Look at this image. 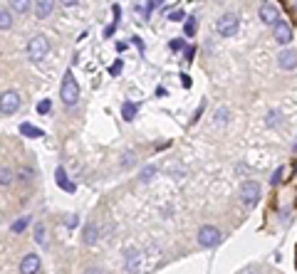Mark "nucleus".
<instances>
[{"mask_svg":"<svg viewBox=\"0 0 297 274\" xmlns=\"http://www.w3.org/2000/svg\"><path fill=\"white\" fill-rule=\"evenodd\" d=\"M60 97H62V102H65L67 106H74V104L79 102V87H77V79H74L72 72L65 74L62 87H60Z\"/></svg>","mask_w":297,"mask_h":274,"instance_id":"obj_1","label":"nucleus"},{"mask_svg":"<svg viewBox=\"0 0 297 274\" xmlns=\"http://www.w3.org/2000/svg\"><path fill=\"white\" fill-rule=\"evenodd\" d=\"M238 25H240V20H238L235 13H223V15L216 20V33H218L221 37H233V35L238 33Z\"/></svg>","mask_w":297,"mask_h":274,"instance_id":"obj_2","label":"nucleus"},{"mask_svg":"<svg viewBox=\"0 0 297 274\" xmlns=\"http://www.w3.org/2000/svg\"><path fill=\"white\" fill-rule=\"evenodd\" d=\"M47 52H50V42H47L42 35H35V37L28 42V57H30L33 62H42V60L47 57Z\"/></svg>","mask_w":297,"mask_h":274,"instance_id":"obj_3","label":"nucleus"},{"mask_svg":"<svg viewBox=\"0 0 297 274\" xmlns=\"http://www.w3.org/2000/svg\"><path fill=\"white\" fill-rule=\"evenodd\" d=\"M221 240H223V235L216 225H203L198 230V244L201 247H216V244H221Z\"/></svg>","mask_w":297,"mask_h":274,"instance_id":"obj_4","label":"nucleus"},{"mask_svg":"<svg viewBox=\"0 0 297 274\" xmlns=\"http://www.w3.org/2000/svg\"><path fill=\"white\" fill-rule=\"evenodd\" d=\"M258 200H260V185H258L255 180H245V183L240 185V203H243L245 207H253Z\"/></svg>","mask_w":297,"mask_h":274,"instance_id":"obj_5","label":"nucleus"},{"mask_svg":"<svg viewBox=\"0 0 297 274\" xmlns=\"http://www.w3.org/2000/svg\"><path fill=\"white\" fill-rule=\"evenodd\" d=\"M18 109H20V94L13 92V89L3 92V99H0V111H3V116H13Z\"/></svg>","mask_w":297,"mask_h":274,"instance_id":"obj_6","label":"nucleus"},{"mask_svg":"<svg viewBox=\"0 0 297 274\" xmlns=\"http://www.w3.org/2000/svg\"><path fill=\"white\" fill-rule=\"evenodd\" d=\"M272 37H275L277 45H290L292 42V28H290V23L287 20H277L272 25Z\"/></svg>","mask_w":297,"mask_h":274,"instance_id":"obj_7","label":"nucleus"},{"mask_svg":"<svg viewBox=\"0 0 297 274\" xmlns=\"http://www.w3.org/2000/svg\"><path fill=\"white\" fill-rule=\"evenodd\" d=\"M124 267H126V272H131V274H136L139 269H141V252L139 249H126L124 252Z\"/></svg>","mask_w":297,"mask_h":274,"instance_id":"obj_8","label":"nucleus"},{"mask_svg":"<svg viewBox=\"0 0 297 274\" xmlns=\"http://www.w3.org/2000/svg\"><path fill=\"white\" fill-rule=\"evenodd\" d=\"M258 13H260V20H262L265 25H275V23L280 20V13H277V8H275L272 3H262Z\"/></svg>","mask_w":297,"mask_h":274,"instance_id":"obj_9","label":"nucleus"},{"mask_svg":"<svg viewBox=\"0 0 297 274\" xmlns=\"http://www.w3.org/2000/svg\"><path fill=\"white\" fill-rule=\"evenodd\" d=\"M40 272V257L37 254H25L20 262V274H37Z\"/></svg>","mask_w":297,"mask_h":274,"instance_id":"obj_10","label":"nucleus"},{"mask_svg":"<svg viewBox=\"0 0 297 274\" xmlns=\"http://www.w3.org/2000/svg\"><path fill=\"white\" fill-rule=\"evenodd\" d=\"M277 65H280V69H295L297 67V52L295 50H282L277 55Z\"/></svg>","mask_w":297,"mask_h":274,"instance_id":"obj_11","label":"nucleus"},{"mask_svg":"<svg viewBox=\"0 0 297 274\" xmlns=\"http://www.w3.org/2000/svg\"><path fill=\"white\" fill-rule=\"evenodd\" d=\"M55 13V0H35V15L40 20H47Z\"/></svg>","mask_w":297,"mask_h":274,"instance_id":"obj_12","label":"nucleus"},{"mask_svg":"<svg viewBox=\"0 0 297 274\" xmlns=\"http://www.w3.org/2000/svg\"><path fill=\"white\" fill-rule=\"evenodd\" d=\"M57 185L65 190V193H74V183L72 180H67V173H65V168H57Z\"/></svg>","mask_w":297,"mask_h":274,"instance_id":"obj_13","label":"nucleus"},{"mask_svg":"<svg viewBox=\"0 0 297 274\" xmlns=\"http://www.w3.org/2000/svg\"><path fill=\"white\" fill-rule=\"evenodd\" d=\"M121 116H124V121H134V116H136V104H134V102H124V104H121Z\"/></svg>","mask_w":297,"mask_h":274,"instance_id":"obj_14","label":"nucleus"},{"mask_svg":"<svg viewBox=\"0 0 297 274\" xmlns=\"http://www.w3.org/2000/svg\"><path fill=\"white\" fill-rule=\"evenodd\" d=\"M20 134L23 136H30V138H40L42 136V129L33 126V124H20Z\"/></svg>","mask_w":297,"mask_h":274,"instance_id":"obj_15","label":"nucleus"},{"mask_svg":"<svg viewBox=\"0 0 297 274\" xmlns=\"http://www.w3.org/2000/svg\"><path fill=\"white\" fill-rule=\"evenodd\" d=\"M28 225H30V215H23V217H18V220L10 225V232H13V235H20Z\"/></svg>","mask_w":297,"mask_h":274,"instance_id":"obj_16","label":"nucleus"},{"mask_svg":"<svg viewBox=\"0 0 297 274\" xmlns=\"http://www.w3.org/2000/svg\"><path fill=\"white\" fill-rule=\"evenodd\" d=\"M82 240H84V244H94V242H97V225H87Z\"/></svg>","mask_w":297,"mask_h":274,"instance_id":"obj_17","label":"nucleus"},{"mask_svg":"<svg viewBox=\"0 0 297 274\" xmlns=\"http://www.w3.org/2000/svg\"><path fill=\"white\" fill-rule=\"evenodd\" d=\"M10 8L15 13H28L30 10V0H10Z\"/></svg>","mask_w":297,"mask_h":274,"instance_id":"obj_18","label":"nucleus"},{"mask_svg":"<svg viewBox=\"0 0 297 274\" xmlns=\"http://www.w3.org/2000/svg\"><path fill=\"white\" fill-rule=\"evenodd\" d=\"M10 183H13V171H10L8 166H3V171H0V185L8 188Z\"/></svg>","mask_w":297,"mask_h":274,"instance_id":"obj_19","label":"nucleus"},{"mask_svg":"<svg viewBox=\"0 0 297 274\" xmlns=\"http://www.w3.org/2000/svg\"><path fill=\"white\" fill-rule=\"evenodd\" d=\"M10 25H13V18H10L8 8H3V10H0V28H3V30H10Z\"/></svg>","mask_w":297,"mask_h":274,"instance_id":"obj_20","label":"nucleus"},{"mask_svg":"<svg viewBox=\"0 0 297 274\" xmlns=\"http://www.w3.org/2000/svg\"><path fill=\"white\" fill-rule=\"evenodd\" d=\"M196 28H198V25H196V18H188V20L184 23V33H186V37H193V35H196Z\"/></svg>","mask_w":297,"mask_h":274,"instance_id":"obj_21","label":"nucleus"},{"mask_svg":"<svg viewBox=\"0 0 297 274\" xmlns=\"http://www.w3.org/2000/svg\"><path fill=\"white\" fill-rule=\"evenodd\" d=\"M35 242H37V244H45V225H42V222L35 225Z\"/></svg>","mask_w":297,"mask_h":274,"instance_id":"obj_22","label":"nucleus"},{"mask_svg":"<svg viewBox=\"0 0 297 274\" xmlns=\"http://www.w3.org/2000/svg\"><path fill=\"white\" fill-rule=\"evenodd\" d=\"M154 175H156V168H154V166H146V168L141 171V175H139V178H141V180L146 183V180H151Z\"/></svg>","mask_w":297,"mask_h":274,"instance_id":"obj_23","label":"nucleus"},{"mask_svg":"<svg viewBox=\"0 0 297 274\" xmlns=\"http://www.w3.org/2000/svg\"><path fill=\"white\" fill-rule=\"evenodd\" d=\"M52 111V104H50V99H42V102H37V114H50Z\"/></svg>","mask_w":297,"mask_h":274,"instance_id":"obj_24","label":"nucleus"},{"mask_svg":"<svg viewBox=\"0 0 297 274\" xmlns=\"http://www.w3.org/2000/svg\"><path fill=\"white\" fill-rule=\"evenodd\" d=\"M225 116H228V109H225V106H221V109L216 111V124H225V121H228Z\"/></svg>","mask_w":297,"mask_h":274,"instance_id":"obj_25","label":"nucleus"},{"mask_svg":"<svg viewBox=\"0 0 297 274\" xmlns=\"http://www.w3.org/2000/svg\"><path fill=\"white\" fill-rule=\"evenodd\" d=\"M20 180H23V183H30V180H33V173H30L28 168H20Z\"/></svg>","mask_w":297,"mask_h":274,"instance_id":"obj_26","label":"nucleus"},{"mask_svg":"<svg viewBox=\"0 0 297 274\" xmlns=\"http://www.w3.org/2000/svg\"><path fill=\"white\" fill-rule=\"evenodd\" d=\"M169 47H171L174 52H179V50H184V40H171V42H169Z\"/></svg>","mask_w":297,"mask_h":274,"instance_id":"obj_27","label":"nucleus"},{"mask_svg":"<svg viewBox=\"0 0 297 274\" xmlns=\"http://www.w3.org/2000/svg\"><path fill=\"white\" fill-rule=\"evenodd\" d=\"M282 173H285V168H277V171H275V175H272V180H270V183H272V185H277V183H280V178H282Z\"/></svg>","mask_w":297,"mask_h":274,"instance_id":"obj_28","label":"nucleus"},{"mask_svg":"<svg viewBox=\"0 0 297 274\" xmlns=\"http://www.w3.org/2000/svg\"><path fill=\"white\" fill-rule=\"evenodd\" d=\"M77 222H79V220H77V215H70V217L65 220V225H67L70 230H72V227H77Z\"/></svg>","mask_w":297,"mask_h":274,"instance_id":"obj_29","label":"nucleus"},{"mask_svg":"<svg viewBox=\"0 0 297 274\" xmlns=\"http://www.w3.org/2000/svg\"><path fill=\"white\" fill-rule=\"evenodd\" d=\"M129 166H134V153H126V156H124V168H129Z\"/></svg>","mask_w":297,"mask_h":274,"instance_id":"obj_30","label":"nucleus"},{"mask_svg":"<svg viewBox=\"0 0 297 274\" xmlns=\"http://www.w3.org/2000/svg\"><path fill=\"white\" fill-rule=\"evenodd\" d=\"M169 20H184V13H181V10H174V13L169 15Z\"/></svg>","mask_w":297,"mask_h":274,"instance_id":"obj_31","label":"nucleus"},{"mask_svg":"<svg viewBox=\"0 0 297 274\" xmlns=\"http://www.w3.org/2000/svg\"><path fill=\"white\" fill-rule=\"evenodd\" d=\"M114 30H116V25H109V28H107V30H104V37H107V40H109V37H111V35H114Z\"/></svg>","mask_w":297,"mask_h":274,"instance_id":"obj_32","label":"nucleus"},{"mask_svg":"<svg viewBox=\"0 0 297 274\" xmlns=\"http://www.w3.org/2000/svg\"><path fill=\"white\" fill-rule=\"evenodd\" d=\"M181 84L188 89V87H191V77H188V74H181Z\"/></svg>","mask_w":297,"mask_h":274,"instance_id":"obj_33","label":"nucleus"},{"mask_svg":"<svg viewBox=\"0 0 297 274\" xmlns=\"http://www.w3.org/2000/svg\"><path fill=\"white\" fill-rule=\"evenodd\" d=\"M267 124H270V126H275V124H277V114H275V111L270 114V119H267Z\"/></svg>","mask_w":297,"mask_h":274,"instance_id":"obj_34","label":"nucleus"},{"mask_svg":"<svg viewBox=\"0 0 297 274\" xmlns=\"http://www.w3.org/2000/svg\"><path fill=\"white\" fill-rule=\"evenodd\" d=\"M119 69H121V62H116V65L111 67V74H119Z\"/></svg>","mask_w":297,"mask_h":274,"instance_id":"obj_35","label":"nucleus"},{"mask_svg":"<svg viewBox=\"0 0 297 274\" xmlns=\"http://www.w3.org/2000/svg\"><path fill=\"white\" fill-rule=\"evenodd\" d=\"M62 5H77V0H60Z\"/></svg>","mask_w":297,"mask_h":274,"instance_id":"obj_36","label":"nucleus"},{"mask_svg":"<svg viewBox=\"0 0 297 274\" xmlns=\"http://www.w3.org/2000/svg\"><path fill=\"white\" fill-rule=\"evenodd\" d=\"M87 274H99V269H87Z\"/></svg>","mask_w":297,"mask_h":274,"instance_id":"obj_37","label":"nucleus"},{"mask_svg":"<svg viewBox=\"0 0 297 274\" xmlns=\"http://www.w3.org/2000/svg\"><path fill=\"white\" fill-rule=\"evenodd\" d=\"M295 148H297V141H295Z\"/></svg>","mask_w":297,"mask_h":274,"instance_id":"obj_38","label":"nucleus"}]
</instances>
